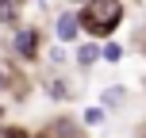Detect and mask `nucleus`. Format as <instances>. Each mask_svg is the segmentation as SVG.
I'll list each match as a JSON object with an SVG mask.
<instances>
[{
	"mask_svg": "<svg viewBox=\"0 0 146 138\" xmlns=\"http://www.w3.org/2000/svg\"><path fill=\"white\" fill-rule=\"evenodd\" d=\"M42 58L50 61L54 69H62V65H66V61H69V50H66V46L58 42V46H50V50H42Z\"/></svg>",
	"mask_w": 146,
	"mask_h": 138,
	"instance_id": "nucleus-11",
	"label": "nucleus"
},
{
	"mask_svg": "<svg viewBox=\"0 0 146 138\" xmlns=\"http://www.w3.org/2000/svg\"><path fill=\"white\" fill-rule=\"evenodd\" d=\"M23 15V0H0V27H15Z\"/></svg>",
	"mask_w": 146,
	"mask_h": 138,
	"instance_id": "nucleus-8",
	"label": "nucleus"
},
{
	"mask_svg": "<svg viewBox=\"0 0 146 138\" xmlns=\"http://www.w3.org/2000/svg\"><path fill=\"white\" fill-rule=\"evenodd\" d=\"M54 38H58L62 46H73L81 38V23H77V8H69V12H62L58 19H54Z\"/></svg>",
	"mask_w": 146,
	"mask_h": 138,
	"instance_id": "nucleus-6",
	"label": "nucleus"
},
{
	"mask_svg": "<svg viewBox=\"0 0 146 138\" xmlns=\"http://www.w3.org/2000/svg\"><path fill=\"white\" fill-rule=\"evenodd\" d=\"M127 19V4L123 0H81L77 4V23H81V35L85 38H111Z\"/></svg>",
	"mask_w": 146,
	"mask_h": 138,
	"instance_id": "nucleus-1",
	"label": "nucleus"
},
{
	"mask_svg": "<svg viewBox=\"0 0 146 138\" xmlns=\"http://www.w3.org/2000/svg\"><path fill=\"white\" fill-rule=\"evenodd\" d=\"M0 96H4V92H0Z\"/></svg>",
	"mask_w": 146,
	"mask_h": 138,
	"instance_id": "nucleus-14",
	"label": "nucleus"
},
{
	"mask_svg": "<svg viewBox=\"0 0 146 138\" xmlns=\"http://www.w3.org/2000/svg\"><path fill=\"white\" fill-rule=\"evenodd\" d=\"M38 4H46V0H38Z\"/></svg>",
	"mask_w": 146,
	"mask_h": 138,
	"instance_id": "nucleus-13",
	"label": "nucleus"
},
{
	"mask_svg": "<svg viewBox=\"0 0 146 138\" xmlns=\"http://www.w3.org/2000/svg\"><path fill=\"white\" fill-rule=\"evenodd\" d=\"M66 4H81V0H66Z\"/></svg>",
	"mask_w": 146,
	"mask_h": 138,
	"instance_id": "nucleus-12",
	"label": "nucleus"
},
{
	"mask_svg": "<svg viewBox=\"0 0 146 138\" xmlns=\"http://www.w3.org/2000/svg\"><path fill=\"white\" fill-rule=\"evenodd\" d=\"M123 104H127V88L123 85H104L100 88V108H108V115L115 108H123Z\"/></svg>",
	"mask_w": 146,
	"mask_h": 138,
	"instance_id": "nucleus-7",
	"label": "nucleus"
},
{
	"mask_svg": "<svg viewBox=\"0 0 146 138\" xmlns=\"http://www.w3.org/2000/svg\"><path fill=\"white\" fill-rule=\"evenodd\" d=\"M123 54H127V50L115 42V38H104V42H100V61H108V65H119Z\"/></svg>",
	"mask_w": 146,
	"mask_h": 138,
	"instance_id": "nucleus-10",
	"label": "nucleus"
},
{
	"mask_svg": "<svg viewBox=\"0 0 146 138\" xmlns=\"http://www.w3.org/2000/svg\"><path fill=\"white\" fill-rule=\"evenodd\" d=\"M31 138H88V131L81 127V119H73V115H50Z\"/></svg>",
	"mask_w": 146,
	"mask_h": 138,
	"instance_id": "nucleus-3",
	"label": "nucleus"
},
{
	"mask_svg": "<svg viewBox=\"0 0 146 138\" xmlns=\"http://www.w3.org/2000/svg\"><path fill=\"white\" fill-rule=\"evenodd\" d=\"M46 50V35L38 23H15L12 35H8V54H12L15 65H38Z\"/></svg>",
	"mask_w": 146,
	"mask_h": 138,
	"instance_id": "nucleus-2",
	"label": "nucleus"
},
{
	"mask_svg": "<svg viewBox=\"0 0 146 138\" xmlns=\"http://www.w3.org/2000/svg\"><path fill=\"white\" fill-rule=\"evenodd\" d=\"M108 123V108H100V104H92V108L81 111V127L85 131H92V127H104Z\"/></svg>",
	"mask_w": 146,
	"mask_h": 138,
	"instance_id": "nucleus-9",
	"label": "nucleus"
},
{
	"mask_svg": "<svg viewBox=\"0 0 146 138\" xmlns=\"http://www.w3.org/2000/svg\"><path fill=\"white\" fill-rule=\"evenodd\" d=\"M42 92H46V100H54V104H73L81 96V85H73L66 73H46L42 77Z\"/></svg>",
	"mask_w": 146,
	"mask_h": 138,
	"instance_id": "nucleus-4",
	"label": "nucleus"
},
{
	"mask_svg": "<svg viewBox=\"0 0 146 138\" xmlns=\"http://www.w3.org/2000/svg\"><path fill=\"white\" fill-rule=\"evenodd\" d=\"M69 61H73V65H77L81 73H88V69L96 65V61H100V42H96V38H77V42H73Z\"/></svg>",
	"mask_w": 146,
	"mask_h": 138,
	"instance_id": "nucleus-5",
	"label": "nucleus"
}]
</instances>
